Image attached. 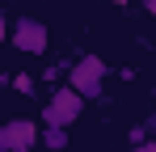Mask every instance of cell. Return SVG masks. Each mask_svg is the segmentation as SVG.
I'll return each mask as SVG.
<instances>
[{"mask_svg": "<svg viewBox=\"0 0 156 152\" xmlns=\"http://www.w3.org/2000/svg\"><path fill=\"white\" fill-rule=\"evenodd\" d=\"M105 76H110V68L101 63V55H80L76 63L68 68V85H72L80 97L89 101V97H101V85H105Z\"/></svg>", "mask_w": 156, "mask_h": 152, "instance_id": "obj_2", "label": "cell"}, {"mask_svg": "<svg viewBox=\"0 0 156 152\" xmlns=\"http://www.w3.org/2000/svg\"><path fill=\"white\" fill-rule=\"evenodd\" d=\"M34 148H42V127L34 118L17 114L0 127V152H34Z\"/></svg>", "mask_w": 156, "mask_h": 152, "instance_id": "obj_4", "label": "cell"}, {"mask_svg": "<svg viewBox=\"0 0 156 152\" xmlns=\"http://www.w3.org/2000/svg\"><path fill=\"white\" fill-rule=\"evenodd\" d=\"M9 42H13V51H21V55H47L51 51V30H47V21H38V17H17V21L9 25Z\"/></svg>", "mask_w": 156, "mask_h": 152, "instance_id": "obj_3", "label": "cell"}, {"mask_svg": "<svg viewBox=\"0 0 156 152\" xmlns=\"http://www.w3.org/2000/svg\"><path fill=\"white\" fill-rule=\"evenodd\" d=\"M63 68H68V63H51V68L42 72V80H59V72H63Z\"/></svg>", "mask_w": 156, "mask_h": 152, "instance_id": "obj_7", "label": "cell"}, {"mask_svg": "<svg viewBox=\"0 0 156 152\" xmlns=\"http://www.w3.org/2000/svg\"><path fill=\"white\" fill-rule=\"evenodd\" d=\"M42 148H47V152L68 148V131H63V127H42Z\"/></svg>", "mask_w": 156, "mask_h": 152, "instance_id": "obj_5", "label": "cell"}, {"mask_svg": "<svg viewBox=\"0 0 156 152\" xmlns=\"http://www.w3.org/2000/svg\"><path fill=\"white\" fill-rule=\"evenodd\" d=\"M9 80H13V89H17L21 97H34V85H38L34 76H26V72H17V76H9Z\"/></svg>", "mask_w": 156, "mask_h": 152, "instance_id": "obj_6", "label": "cell"}, {"mask_svg": "<svg viewBox=\"0 0 156 152\" xmlns=\"http://www.w3.org/2000/svg\"><path fill=\"white\" fill-rule=\"evenodd\" d=\"M110 4H118V9H127V4H131V0H110Z\"/></svg>", "mask_w": 156, "mask_h": 152, "instance_id": "obj_10", "label": "cell"}, {"mask_svg": "<svg viewBox=\"0 0 156 152\" xmlns=\"http://www.w3.org/2000/svg\"><path fill=\"white\" fill-rule=\"evenodd\" d=\"M131 152H156V139H148V144H139V148H131Z\"/></svg>", "mask_w": 156, "mask_h": 152, "instance_id": "obj_8", "label": "cell"}, {"mask_svg": "<svg viewBox=\"0 0 156 152\" xmlns=\"http://www.w3.org/2000/svg\"><path fill=\"white\" fill-rule=\"evenodd\" d=\"M80 114H84V97H80L72 85H59V89H51V97L42 106V127H63L68 131Z\"/></svg>", "mask_w": 156, "mask_h": 152, "instance_id": "obj_1", "label": "cell"}, {"mask_svg": "<svg viewBox=\"0 0 156 152\" xmlns=\"http://www.w3.org/2000/svg\"><path fill=\"white\" fill-rule=\"evenodd\" d=\"M144 9H148V13H152V17H156V0H144Z\"/></svg>", "mask_w": 156, "mask_h": 152, "instance_id": "obj_9", "label": "cell"}]
</instances>
